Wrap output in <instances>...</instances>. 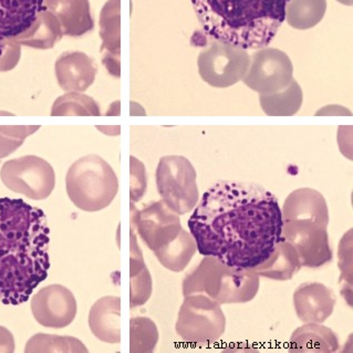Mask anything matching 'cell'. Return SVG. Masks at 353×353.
Instances as JSON below:
<instances>
[{
    "instance_id": "6da1fadb",
    "label": "cell",
    "mask_w": 353,
    "mask_h": 353,
    "mask_svg": "<svg viewBox=\"0 0 353 353\" xmlns=\"http://www.w3.org/2000/svg\"><path fill=\"white\" fill-rule=\"evenodd\" d=\"M203 256L252 270L283 239L277 197L256 183L222 181L205 192L188 219Z\"/></svg>"
},
{
    "instance_id": "7a4b0ae2",
    "label": "cell",
    "mask_w": 353,
    "mask_h": 353,
    "mask_svg": "<svg viewBox=\"0 0 353 353\" xmlns=\"http://www.w3.org/2000/svg\"><path fill=\"white\" fill-rule=\"evenodd\" d=\"M50 230L43 210L0 199V301L18 305L48 278Z\"/></svg>"
},
{
    "instance_id": "3957f363",
    "label": "cell",
    "mask_w": 353,
    "mask_h": 353,
    "mask_svg": "<svg viewBox=\"0 0 353 353\" xmlns=\"http://www.w3.org/2000/svg\"><path fill=\"white\" fill-rule=\"evenodd\" d=\"M204 34L245 49L270 46L286 17L289 0H191Z\"/></svg>"
},
{
    "instance_id": "277c9868",
    "label": "cell",
    "mask_w": 353,
    "mask_h": 353,
    "mask_svg": "<svg viewBox=\"0 0 353 353\" xmlns=\"http://www.w3.org/2000/svg\"><path fill=\"white\" fill-rule=\"evenodd\" d=\"M259 276L254 270L228 266L214 256H204L183 281V294H205L219 305L246 303L257 296Z\"/></svg>"
},
{
    "instance_id": "5b68a950",
    "label": "cell",
    "mask_w": 353,
    "mask_h": 353,
    "mask_svg": "<svg viewBox=\"0 0 353 353\" xmlns=\"http://www.w3.org/2000/svg\"><path fill=\"white\" fill-rule=\"evenodd\" d=\"M65 190L79 210L94 213L107 208L119 192V180L109 163L99 155L81 157L65 176Z\"/></svg>"
},
{
    "instance_id": "8992f818",
    "label": "cell",
    "mask_w": 353,
    "mask_h": 353,
    "mask_svg": "<svg viewBox=\"0 0 353 353\" xmlns=\"http://www.w3.org/2000/svg\"><path fill=\"white\" fill-rule=\"evenodd\" d=\"M226 329V317L221 305L205 294L184 297L175 330L190 345H208L219 341Z\"/></svg>"
},
{
    "instance_id": "52a82bcc",
    "label": "cell",
    "mask_w": 353,
    "mask_h": 353,
    "mask_svg": "<svg viewBox=\"0 0 353 353\" xmlns=\"http://www.w3.org/2000/svg\"><path fill=\"white\" fill-rule=\"evenodd\" d=\"M196 171L185 157L168 155L157 164V192L163 202L177 215H185L199 201Z\"/></svg>"
},
{
    "instance_id": "ba28073f",
    "label": "cell",
    "mask_w": 353,
    "mask_h": 353,
    "mask_svg": "<svg viewBox=\"0 0 353 353\" xmlns=\"http://www.w3.org/2000/svg\"><path fill=\"white\" fill-rule=\"evenodd\" d=\"M250 63V56L245 49L216 40L199 54L197 59L203 81L219 89L232 87L243 80Z\"/></svg>"
},
{
    "instance_id": "9c48e42d",
    "label": "cell",
    "mask_w": 353,
    "mask_h": 353,
    "mask_svg": "<svg viewBox=\"0 0 353 353\" xmlns=\"http://www.w3.org/2000/svg\"><path fill=\"white\" fill-rule=\"evenodd\" d=\"M0 177L10 191L34 201L48 199L56 186L54 168L36 155H26L5 163Z\"/></svg>"
},
{
    "instance_id": "30bf717a",
    "label": "cell",
    "mask_w": 353,
    "mask_h": 353,
    "mask_svg": "<svg viewBox=\"0 0 353 353\" xmlns=\"http://www.w3.org/2000/svg\"><path fill=\"white\" fill-rule=\"evenodd\" d=\"M292 76L294 65L286 52L266 47L252 54L243 81L252 91L263 96L285 90L294 80Z\"/></svg>"
},
{
    "instance_id": "8fae6325",
    "label": "cell",
    "mask_w": 353,
    "mask_h": 353,
    "mask_svg": "<svg viewBox=\"0 0 353 353\" xmlns=\"http://www.w3.org/2000/svg\"><path fill=\"white\" fill-rule=\"evenodd\" d=\"M327 228L310 221L283 223V237L297 252L301 266L316 270L332 261Z\"/></svg>"
},
{
    "instance_id": "7c38bea8",
    "label": "cell",
    "mask_w": 353,
    "mask_h": 353,
    "mask_svg": "<svg viewBox=\"0 0 353 353\" xmlns=\"http://www.w3.org/2000/svg\"><path fill=\"white\" fill-rule=\"evenodd\" d=\"M132 225H135L141 239L152 252L170 244L183 228L180 215L166 206L162 199L143 210H135V213L132 212Z\"/></svg>"
},
{
    "instance_id": "4fadbf2b",
    "label": "cell",
    "mask_w": 353,
    "mask_h": 353,
    "mask_svg": "<svg viewBox=\"0 0 353 353\" xmlns=\"http://www.w3.org/2000/svg\"><path fill=\"white\" fill-rule=\"evenodd\" d=\"M76 297L62 285L40 289L31 299V312L37 323L46 328H65L76 318Z\"/></svg>"
},
{
    "instance_id": "5bb4252c",
    "label": "cell",
    "mask_w": 353,
    "mask_h": 353,
    "mask_svg": "<svg viewBox=\"0 0 353 353\" xmlns=\"http://www.w3.org/2000/svg\"><path fill=\"white\" fill-rule=\"evenodd\" d=\"M334 292L321 283H303L294 290V307L305 323H323L334 310Z\"/></svg>"
},
{
    "instance_id": "9a60e30c",
    "label": "cell",
    "mask_w": 353,
    "mask_h": 353,
    "mask_svg": "<svg viewBox=\"0 0 353 353\" xmlns=\"http://www.w3.org/2000/svg\"><path fill=\"white\" fill-rule=\"evenodd\" d=\"M54 70L62 90L82 93L96 80L98 67L90 57L73 51L65 52L57 59Z\"/></svg>"
},
{
    "instance_id": "2e32d148",
    "label": "cell",
    "mask_w": 353,
    "mask_h": 353,
    "mask_svg": "<svg viewBox=\"0 0 353 353\" xmlns=\"http://www.w3.org/2000/svg\"><path fill=\"white\" fill-rule=\"evenodd\" d=\"M281 217L283 223L310 221L328 226V204L323 194L314 188H298L289 194L283 203Z\"/></svg>"
},
{
    "instance_id": "e0dca14e",
    "label": "cell",
    "mask_w": 353,
    "mask_h": 353,
    "mask_svg": "<svg viewBox=\"0 0 353 353\" xmlns=\"http://www.w3.org/2000/svg\"><path fill=\"white\" fill-rule=\"evenodd\" d=\"M45 0H0V38L12 39L34 25Z\"/></svg>"
},
{
    "instance_id": "ac0fdd59",
    "label": "cell",
    "mask_w": 353,
    "mask_h": 353,
    "mask_svg": "<svg viewBox=\"0 0 353 353\" xmlns=\"http://www.w3.org/2000/svg\"><path fill=\"white\" fill-rule=\"evenodd\" d=\"M45 7L58 19L63 34L82 36L94 27L89 0H45Z\"/></svg>"
},
{
    "instance_id": "d6986e66",
    "label": "cell",
    "mask_w": 353,
    "mask_h": 353,
    "mask_svg": "<svg viewBox=\"0 0 353 353\" xmlns=\"http://www.w3.org/2000/svg\"><path fill=\"white\" fill-rule=\"evenodd\" d=\"M89 327L97 339L105 343L121 342V298L105 296L91 307Z\"/></svg>"
},
{
    "instance_id": "ffe728a7",
    "label": "cell",
    "mask_w": 353,
    "mask_h": 353,
    "mask_svg": "<svg viewBox=\"0 0 353 353\" xmlns=\"http://www.w3.org/2000/svg\"><path fill=\"white\" fill-rule=\"evenodd\" d=\"M339 349L334 331L321 323H305L292 332L289 352L334 353Z\"/></svg>"
},
{
    "instance_id": "44dd1931",
    "label": "cell",
    "mask_w": 353,
    "mask_h": 353,
    "mask_svg": "<svg viewBox=\"0 0 353 353\" xmlns=\"http://www.w3.org/2000/svg\"><path fill=\"white\" fill-rule=\"evenodd\" d=\"M101 37L103 63L113 77H120V0H110L102 10Z\"/></svg>"
},
{
    "instance_id": "7402d4cb",
    "label": "cell",
    "mask_w": 353,
    "mask_h": 353,
    "mask_svg": "<svg viewBox=\"0 0 353 353\" xmlns=\"http://www.w3.org/2000/svg\"><path fill=\"white\" fill-rule=\"evenodd\" d=\"M299 256L292 245L281 239L274 247L270 257L252 270L259 277L272 281H290L301 270Z\"/></svg>"
},
{
    "instance_id": "603a6c76",
    "label": "cell",
    "mask_w": 353,
    "mask_h": 353,
    "mask_svg": "<svg viewBox=\"0 0 353 353\" xmlns=\"http://www.w3.org/2000/svg\"><path fill=\"white\" fill-rule=\"evenodd\" d=\"M62 34H63L59 21L45 7L38 14L34 25L23 34L12 38V40L17 42L18 45L46 50L54 48Z\"/></svg>"
},
{
    "instance_id": "cb8c5ba5",
    "label": "cell",
    "mask_w": 353,
    "mask_h": 353,
    "mask_svg": "<svg viewBox=\"0 0 353 353\" xmlns=\"http://www.w3.org/2000/svg\"><path fill=\"white\" fill-rule=\"evenodd\" d=\"M152 278L144 263L143 255L138 246L137 237L131 232V259H130V307L135 308L150 299Z\"/></svg>"
},
{
    "instance_id": "d4e9b609",
    "label": "cell",
    "mask_w": 353,
    "mask_h": 353,
    "mask_svg": "<svg viewBox=\"0 0 353 353\" xmlns=\"http://www.w3.org/2000/svg\"><path fill=\"white\" fill-rule=\"evenodd\" d=\"M196 250V243L193 236L182 228L176 239L153 252L164 268L171 272H181L191 263Z\"/></svg>"
},
{
    "instance_id": "484cf974",
    "label": "cell",
    "mask_w": 353,
    "mask_h": 353,
    "mask_svg": "<svg viewBox=\"0 0 353 353\" xmlns=\"http://www.w3.org/2000/svg\"><path fill=\"white\" fill-rule=\"evenodd\" d=\"M303 101V90L296 80L285 90L259 97L261 109L270 117H292L299 111Z\"/></svg>"
},
{
    "instance_id": "4316f807",
    "label": "cell",
    "mask_w": 353,
    "mask_h": 353,
    "mask_svg": "<svg viewBox=\"0 0 353 353\" xmlns=\"http://www.w3.org/2000/svg\"><path fill=\"white\" fill-rule=\"evenodd\" d=\"M325 12L327 0H289L285 20L294 29L308 30L323 20Z\"/></svg>"
},
{
    "instance_id": "83f0119b",
    "label": "cell",
    "mask_w": 353,
    "mask_h": 353,
    "mask_svg": "<svg viewBox=\"0 0 353 353\" xmlns=\"http://www.w3.org/2000/svg\"><path fill=\"white\" fill-rule=\"evenodd\" d=\"M26 353H81L88 352L83 342L69 336L37 334L27 342Z\"/></svg>"
},
{
    "instance_id": "f1b7e54d",
    "label": "cell",
    "mask_w": 353,
    "mask_h": 353,
    "mask_svg": "<svg viewBox=\"0 0 353 353\" xmlns=\"http://www.w3.org/2000/svg\"><path fill=\"white\" fill-rule=\"evenodd\" d=\"M159 336L157 325L150 318L135 317L130 320V352H153Z\"/></svg>"
},
{
    "instance_id": "f546056e",
    "label": "cell",
    "mask_w": 353,
    "mask_h": 353,
    "mask_svg": "<svg viewBox=\"0 0 353 353\" xmlns=\"http://www.w3.org/2000/svg\"><path fill=\"white\" fill-rule=\"evenodd\" d=\"M51 115L54 117H63V115L98 117L100 115V107L94 99L85 96L83 93L68 92L54 101L51 110Z\"/></svg>"
},
{
    "instance_id": "4dcf8cb0",
    "label": "cell",
    "mask_w": 353,
    "mask_h": 353,
    "mask_svg": "<svg viewBox=\"0 0 353 353\" xmlns=\"http://www.w3.org/2000/svg\"><path fill=\"white\" fill-rule=\"evenodd\" d=\"M40 126H0V159L14 153Z\"/></svg>"
},
{
    "instance_id": "1f68e13d",
    "label": "cell",
    "mask_w": 353,
    "mask_h": 353,
    "mask_svg": "<svg viewBox=\"0 0 353 353\" xmlns=\"http://www.w3.org/2000/svg\"><path fill=\"white\" fill-rule=\"evenodd\" d=\"M21 48L12 39L0 38V72L12 70L18 65Z\"/></svg>"
},
{
    "instance_id": "d6a6232c",
    "label": "cell",
    "mask_w": 353,
    "mask_h": 353,
    "mask_svg": "<svg viewBox=\"0 0 353 353\" xmlns=\"http://www.w3.org/2000/svg\"><path fill=\"white\" fill-rule=\"evenodd\" d=\"M352 230H349L343 237L339 247V268L341 270V277L340 281H345V283H349V286L352 287V275L349 272H352Z\"/></svg>"
},
{
    "instance_id": "836d02e7",
    "label": "cell",
    "mask_w": 353,
    "mask_h": 353,
    "mask_svg": "<svg viewBox=\"0 0 353 353\" xmlns=\"http://www.w3.org/2000/svg\"><path fill=\"white\" fill-rule=\"evenodd\" d=\"M146 190L145 168L143 164L131 157V201L138 202L142 197Z\"/></svg>"
},
{
    "instance_id": "e575fe53",
    "label": "cell",
    "mask_w": 353,
    "mask_h": 353,
    "mask_svg": "<svg viewBox=\"0 0 353 353\" xmlns=\"http://www.w3.org/2000/svg\"><path fill=\"white\" fill-rule=\"evenodd\" d=\"M14 338L8 329L0 325V352L12 353L14 351Z\"/></svg>"
},
{
    "instance_id": "d590c367",
    "label": "cell",
    "mask_w": 353,
    "mask_h": 353,
    "mask_svg": "<svg viewBox=\"0 0 353 353\" xmlns=\"http://www.w3.org/2000/svg\"><path fill=\"white\" fill-rule=\"evenodd\" d=\"M336 1H339L342 5H345V6H352L353 0H336Z\"/></svg>"
}]
</instances>
